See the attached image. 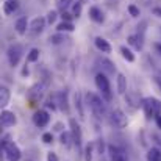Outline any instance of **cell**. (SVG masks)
Instances as JSON below:
<instances>
[{
  "mask_svg": "<svg viewBox=\"0 0 161 161\" xmlns=\"http://www.w3.org/2000/svg\"><path fill=\"white\" fill-rule=\"evenodd\" d=\"M64 41H66V36L61 35V33H56V35H52V36H50V42L55 44V46H58V44H61V42H64Z\"/></svg>",
  "mask_w": 161,
  "mask_h": 161,
  "instance_id": "obj_29",
  "label": "cell"
},
{
  "mask_svg": "<svg viewBox=\"0 0 161 161\" xmlns=\"http://www.w3.org/2000/svg\"><path fill=\"white\" fill-rule=\"evenodd\" d=\"M9 99H11V92H9V89L8 88H5V86H2L0 88V107L5 108L8 103H9Z\"/></svg>",
  "mask_w": 161,
  "mask_h": 161,
  "instance_id": "obj_20",
  "label": "cell"
},
{
  "mask_svg": "<svg viewBox=\"0 0 161 161\" xmlns=\"http://www.w3.org/2000/svg\"><path fill=\"white\" fill-rule=\"evenodd\" d=\"M42 141H44L46 144H52V142H53V135H52V133H44V135H42Z\"/></svg>",
  "mask_w": 161,
  "mask_h": 161,
  "instance_id": "obj_35",
  "label": "cell"
},
{
  "mask_svg": "<svg viewBox=\"0 0 161 161\" xmlns=\"http://www.w3.org/2000/svg\"><path fill=\"white\" fill-rule=\"evenodd\" d=\"M49 122H50V116H49V113H47L46 109H39V111L35 113V116H33V124H35L36 127L42 128V127H46Z\"/></svg>",
  "mask_w": 161,
  "mask_h": 161,
  "instance_id": "obj_10",
  "label": "cell"
},
{
  "mask_svg": "<svg viewBox=\"0 0 161 161\" xmlns=\"http://www.w3.org/2000/svg\"><path fill=\"white\" fill-rule=\"evenodd\" d=\"M120 55H122V58L127 59L128 63H133V61H135V53H133L127 46H122V47H120Z\"/></svg>",
  "mask_w": 161,
  "mask_h": 161,
  "instance_id": "obj_25",
  "label": "cell"
},
{
  "mask_svg": "<svg viewBox=\"0 0 161 161\" xmlns=\"http://www.w3.org/2000/svg\"><path fill=\"white\" fill-rule=\"evenodd\" d=\"M47 161H58V157L55 152H49L47 153Z\"/></svg>",
  "mask_w": 161,
  "mask_h": 161,
  "instance_id": "obj_38",
  "label": "cell"
},
{
  "mask_svg": "<svg viewBox=\"0 0 161 161\" xmlns=\"http://www.w3.org/2000/svg\"><path fill=\"white\" fill-rule=\"evenodd\" d=\"M108 153H109V160L111 161H128L127 152L122 147H119V146L109 144L108 146Z\"/></svg>",
  "mask_w": 161,
  "mask_h": 161,
  "instance_id": "obj_8",
  "label": "cell"
},
{
  "mask_svg": "<svg viewBox=\"0 0 161 161\" xmlns=\"http://www.w3.org/2000/svg\"><path fill=\"white\" fill-rule=\"evenodd\" d=\"M92 153H94V144L92 142H89V144H86V147H85V161H92Z\"/></svg>",
  "mask_w": 161,
  "mask_h": 161,
  "instance_id": "obj_27",
  "label": "cell"
},
{
  "mask_svg": "<svg viewBox=\"0 0 161 161\" xmlns=\"http://www.w3.org/2000/svg\"><path fill=\"white\" fill-rule=\"evenodd\" d=\"M61 17H63L64 22H70L72 17H74V14H70V13H67V11H63V13H61Z\"/></svg>",
  "mask_w": 161,
  "mask_h": 161,
  "instance_id": "obj_36",
  "label": "cell"
},
{
  "mask_svg": "<svg viewBox=\"0 0 161 161\" xmlns=\"http://www.w3.org/2000/svg\"><path fill=\"white\" fill-rule=\"evenodd\" d=\"M70 138H72V135H70V133H67V131H64V133H61L59 141H61V144H63V146L69 147V146H70V141H69Z\"/></svg>",
  "mask_w": 161,
  "mask_h": 161,
  "instance_id": "obj_30",
  "label": "cell"
},
{
  "mask_svg": "<svg viewBox=\"0 0 161 161\" xmlns=\"http://www.w3.org/2000/svg\"><path fill=\"white\" fill-rule=\"evenodd\" d=\"M153 80H155V83L158 85V88H160V91H161V77L160 75H155V77H153Z\"/></svg>",
  "mask_w": 161,
  "mask_h": 161,
  "instance_id": "obj_39",
  "label": "cell"
},
{
  "mask_svg": "<svg viewBox=\"0 0 161 161\" xmlns=\"http://www.w3.org/2000/svg\"><path fill=\"white\" fill-rule=\"evenodd\" d=\"M96 86L99 88V91L107 97V99H111V86H109V80L108 77L103 74V72H99L96 75Z\"/></svg>",
  "mask_w": 161,
  "mask_h": 161,
  "instance_id": "obj_6",
  "label": "cell"
},
{
  "mask_svg": "<svg viewBox=\"0 0 161 161\" xmlns=\"http://www.w3.org/2000/svg\"><path fill=\"white\" fill-rule=\"evenodd\" d=\"M56 17H58V13H56V11H53V9H52V11H49V14H47V24H50V25L55 24Z\"/></svg>",
  "mask_w": 161,
  "mask_h": 161,
  "instance_id": "obj_34",
  "label": "cell"
},
{
  "mask_svg": "<svg viewBox=\"0 0 161 161\" xmlns=\"http://www.w3.org/2000/svg\"><path fill=\"white\" fill-rule=\"evenodd\" d=\"M39 49H31L30 52H28V55H27V61L28 63H36L38 59H39Z\"/></svg>",
  "mask_w": 161,
  "mask_h": 161,
  "instance_id": "obj_28",
  "label": "cell"
},
{
  "mask_svg": "<svg viewBox=\"0 0 161 161\" xmlns=\"http://www.w3.org/2000/svg\"><path fill=\"white\" fill-rule=\"evenodd\" d=\"M14 28H16L17 35H25L27 30H28V20H27V17H20V19H17Z\"/></svg>",
  "mask_w": 161,
  "mask_h": 161,
  "instance_id": "obj_19",
  "label": "cell"
},
{
  "mask_svg": "<svg viewBox=\"0 0 161 161\" xmlns=\"http://www.w3.org/2000/svg\"><path fill=\"white\" fill-rule=\"evenodd\" d=\"M56 28H58V31L59 33H72L74 30H75V25L72 24V22H61V24H58L56 25Z\"/></svg>",
  "mask_w": 161,
  "mask_h": 161,
  "instance_id": "obj_23",
  "label": "cell"
},
{
  "mask_svg": "<svg viewBox=\"0 0 161 161\" xmlns=\"http://www.w3.org/2000/svg\"><path fill=\"white\" fill-rule=\"evenodd\" d=\"M147 161H161V150L158 147H152L147 152Z\"/></svg>",
  "mask_w": 161,
  "mask_h": 161,
  "instance_id": "obj_24",
  "label": "cell"
},
{
  "mask_svg": "<svg viewBox=\"0 0 161 161\" xmlns=\"http://www.w3.org/2000/svg\"><path fill=\"white\" fill-rule=\"evenodd\" d=\"M142 108H144V114L147 120H150L152 117L157 119L158 116H161V100H158L157 97L142 99Z\"/></svg>",
  "mask_w": 161,
  "mask_h": 161,
  "instance_id": "obj_2",
  "label": "cell"
},
{
  "mask_svg": "<svg viewBox=\"0 0 161 161\" xmlns=\"http://www.w3.org/2000/svg\"><path fill=\"white\" fill-rule=\"evenodd\" d=\"M22 75H24V77H25V75H28V67H27V66L22 69Z\"/></svg>",
  "mask_w": 161,
  "mask_h": 161,
  "instance_id": "obj_43",
  "label": "cell"
},
{
  "mask_svg": "<svg viewBox=\"0 0 161 161\" xmlns=\"http://www.w3.org/2000/svg\"><path fill=\"white\" fill-rule=\"evenodd\" d=\"M0 120H2V125L3 127H13L16 125L17 122V117L13 111H8V109H3L2 114H0Z\"/></svg>",
  "mask_w": 161,
  "mask_h": 161,
  "instance_id": "obj_11",
  "label": "cell"
},
{
  "mask_svg": "<svg viewBox=\"0 0 161 161\" xmlns=\"http://www.w3.org/2000/svg\"><path fill=\"white\" fill-rule=\"evenodd\" d=\"M135 97H136V94H135V92L127 94V97H125V102L130 105V108H131V109H136V108L141 105V103H139V99H136V100H135Z\"/></svg>",
  "mask_w": 161,
  "mask_h": 161,
  "instance_id": "obj_26",
  "label": "cell"
},
{
  "mask_svg": "<svg viewBox=\"0 0 161 161\" xmlns=\"http://www.w3.org/2000/svg\"><path fill=\"white\" fill-rule=\"evenodd\" d=\"M74 107L75 109L78 111V117H80V120H83L85 119V111H83V96H81V92H75L74 94Z\"/></svg>",
  "mask_w": 161,
  "mask_h": 161,
  "instance_id": "obj_16",
  "label": "cell"
},
{
  "mask_svg": "<svg viewBox=\"0 0 161 161\" xmlns=\"http://www.w3.org/2000/svg\"><path fill=\"white\" fill-rule=\"evenodd\" d=\"M58 102H59V108L64 113H69V100H67V92H59L58 94Z\"/></svg>",
  "mask_w": 161,
  "mask_h": 161,
  "instance_id": "obj_21",
  "label": "cell"
},
{
  "mask_svg": "<svg viewBox=\"0 0 161 161\" xmlns=\"http://www.w3.org/2000/svg\"><path fill=\"white\" fill-rule=\"evenodd\" d=\"M100 142H99V153L102 155L103 153V139H99Z\"/></svg>",
  "mask_w": 161,
  "mask_h": 161,
  "instance_id": "obj_40",
  "label": "cell"
},
{
  "mask_svg": "<svg viewBox=\"0 0 161 161\" xmlns=\"http://www.w3.org/2000/svg\"><path fill=\"white\" fill-rule=\"evenodd\" d=\"M86 105L89 107L91 113L97 117V119H105L107 117V105L103 102L102 97H99L94 92H88L86 94Z\"/></svg>",
  "mask_w": 161,
  "mask_h": 161,
  "instance_id": "obj_1",
  "label": "cell"
},
{
  "mask_svg": "<svg viewBox=\"0 0 161 161\" xmlns=\"http://www.w3.org/2000/svg\"><path fill=\"white\" fill-rule=\"evenodd\" d=\"M46 25H47V19H44V17H36V19L31 20V24H30V30H31V33L38 35V33L44 31Z\"/></svg>",
  "mask_w": 161,
  "mask_h": 161,
  "instance_id": "obj_12",
  "label": "cell"
},
{
  "mask_svg": "<svg viewBox=\"0 0 161 161\" xmlns=\"http://www.w3.org/2000/svg\"><path fill=\"white\" fill-rule=\"evenodd\" d=\"M22 53H24V49L20 44H11L6 50V56H8V61L13 67L19 66L20 59H22Z\"/></svg>",
  "mask_w": 161,
  "mask_h": 161,
  "instance_id": "obj_4",
  "label": "cell"
},
{
  "mask_svg": "<svg viewBox=\"0 0 161 161\" xmlns=\"http://www.w3.org/2000/svg\"><path fill=\"white\" fill-rule=\"evenodd\" d=\"M153 14L158 16V17H161V8H153Z\"/></svg>",
  "mask_w": 161,
  "mask_h": 161,
  "instance_id": "obj_41",
  "label": "cell"
},
{
  "mask_svg": "<svg viewBox=\"0 0 161 161\" xmlns=\"http://www.w3.org/2000/svg\"><path fill=\"white\" fill-rule=\"evenodd\" d=\"M69 125H70V135H72V141L77 147L81 146V141H83V135H81V127L80 124L77 122V119H70L69 120Z\"/></svg>",
  "mask_w": 161,
  "mask_h": 161,
  "instance_id": "obj_7",
  "label": "cell"
},
{
  "mask_svg": "<svg viewBox=\"0 0 161 161\" xmlns=\"http://www.w3.org/2000/svg\"><path fill=\"white\" fill-rule=\"evenodd\" d=\"M94 44H96V47H97L99 52H102V53H111V46H109V42H108L105 38L97 36L94 39Z\"/></svg>",
  "mask_w": 161,
  "mask_h": 161,
  "instance_id": "obj_17",
  "label": "cell"
},
{
  "mask_svg": "<svg viewBox=\"0 0 161 161\" xmlns=\"http://www.w3.org/2000/svg\"><path fill=\"white\" fill-rule=\"evenodd\" d=\"M117 92L119 94L127 92V78L124 74H117Z\"/></svg>",
  "mask_w": 161,
  "mask_h": 161,
  "instance_id": "obj_22",
  "label": "cell"
},
{
  "mask_svg": "<svg viewBox=\"0 0 161 161\" xmlns=\"http://www.w3.org/2000/svg\"><path fill=\"white\" fill-rule=\"evenodd\" d=\"M44 92H46V86L42 83H36L35 86H31L30 91H28V94H27L30 105L35 107L36 103H39L42 100V97H44Z\"/></svg>",
  "mask_w": 161,
  "mask_h": 161,
  "instance_id": "obj_3",
  "label": "cell"
},
{
  "mask_svg": "<svg viewBox=\"0 0 161 161\" xmlns=\"http://www.w3.org/2000/svg\"><path fill=\"white\" fill-rule=\"evenodd\" d=\"M72 3H75V2H74V0H59V2H58V6H59L61 11H66V8L70 6Z\"/></svg>",
  "mask_w": 161,
  "mask_h": 161,
  "instance_id": "obj_33",
  "label": "cell"
},
{
  "mask_svg": "<svg viewBox=\"0 0 161 161\" xmlns=\"http://www.w3.org/2000/svg\"><path fill=\"white\" fill-rule=\"evenodd\" d=\"M102 161H107V160H103V158H102Z\"/></svg>",
  "mask_w": 161,
  "mask_h": 161,
  "instance_id": "obj_45",
  "label": "cell"
},
{
  "mask_svg": "<svg viewBox=\"0 0 161 161\" xmlns=\"http://www.w3.org/2000/svg\"><path fill=\"white\" fill-rule=\"evenodd\" d=\"M155 49L158 50V53L161 55V42H158V44H155Z\"/></svg>",
  "mask_w": 161,
  "mask_h": 161,
  "instance_id": "obj_44",
  "label": "cell"
},
{
  "mask_svg": "<svg viewBox=\"0 0 161 161\" xmlns=\"http://www.w3.org/2000/svg\"><path fill=\"white\" fill-rule=\"evenodd\" d=\"M128 44L133 46L136 50H142V47H144V35L142 33H136V35L128 36Z\"/></svg>",
  "mask_w": 161,
  "mask_h": 161,
  "instance_id": "obj_14",
  "label": "cell"
},
{
  "mask_svg": "<svg viewBox=\"0 0 161 161\" xmlns=\"http://www.w3.org/2000/svg\"><path fill=\"white\" fill-rule=\"evenodd\" d=\"M155 122H157V127H158V128L161 130V116H158V117L155 119Z\"/></svg>",
  "mask_w": 161,
  "mask_h": 161,
  "instance_id": "obj_42",
  "label": "cell"
},
{
  "mask_svg": "<svg viewBox=\"0 0 161 161\" xmlns=\"http://www.w3.org/2000/svg\"><path fill=\"white\" fill-rule=\"evenodd\" d=\"M3 152H5V157H6V160L8 161H19L20 160V157H22L20 149H19L14 142H9V144L3 149Z\"/></svg>",
  "mask_w": 161,
  "mask_h": 161,
  "instance_id": "obj_9",
  "label": "cell"
},
{
  "mask_svg": "<svg viewBox=\"0 0 161 161\" xmlns=\"http://www.w3.org/2000/svg\"><path fill=\"white\" fill-rule=\"evenodd\" d=\"M89 17H91V20H94L96 24H103V22H105V13H103L99 6H91V8H89Z\"/></svg>",
  "mask_w": 161,
  "mask_h": 161,
  "instance_id": "obj_13",
  "label": "cell"
},
{
  "mask_svg": "<svg viewBox=\"0 0 161 161\" xmlns=\"http://www.w3.org/2000/svg\"><path fill=\"white\" fill-rule=\"evenodd\" d=\"M109 122H111L113 127L120 128V130L128 125V119H127V116H125V113L122 109H113L111 116H109Z\"/></svg>",
  "mask_w": 161,
  "mask_h": 161,
  "instance_id": "obj_5",
  "label": "cell"
},
{
  "mask_svg": "<svg viewBox=\"0 0 161 161\" xmlns=\"http://www.w3.org/2000/svg\"><path fill=\"white\" fill-rule=\"evenodd\" d=\"M97 63L100 64L102 72H103L105 75H113V74L116 72V66H114L109 59H107V58H99V59H97Z\"/></svg>",
  "mask_w": 161,
  "mask_h": 161,
  "instance_id": "obj_15",
  "label": "cell"
},
{
  "mask_svg": "<svg viewBox=\"0 0 161 161\" xmlns=\"http://www.w3.org/2000/svg\"><path fill=\"white\" fill-rule=\"evenodd\" d=\"M9 139H11V136H9V135H5V136H3V139H2V149H5V147L11 142Z\"/></svg>",
  "mask_w": 161,
  "mask_h": 161,
  "instance_id": "obj_37",
  "label": "cell"
},
{
  "mask_svg": "<svg viewBox=\"0 0 161 161\" xmlns=\"http://www.w3.org/2000/svg\"><path fill=\"white\" fill-rule=\"evenodd\" d=\"M128 13L131 17H139V14H141V11L136 5H128Z\"/></svg>",
  "mask_w": 161,
  "mask_h": 161,
  "instance_id": "obj_32",
  "label": "cell"
},
{
  "mask_svg": "<svg viewBox=\"0 0 161 161\" xmlns=\"http://www.w3.org/2000/svg\"><path fill=\"white\" fill-rule=\"evenodd\" d=\"M81 9H83V5H81L80 2L74 3V6H72V14H74V17H80V16H81Z\"/></svg>",
  "mask_w": 161,
  "mask_h": 161,
  "instance_id": "obj_31",
  "label": "cell"
},
{
  "mask_svg": "<svg viewBox=\"0 0 161 161\" xmlns=\"http://www.w3.org/2000/svg\"><path fill=\"white\" fill-rule=\"evenodd\" d=\"M17 8H19V0H6V2L3 3V13H5L6 16L14 14V13L17 11Z\"/></svg>",
  "mask_w": 161,
  "mask_h": 161,
  "instance_id": "obj_18",
  "label": "cell"
}]
</instances>
